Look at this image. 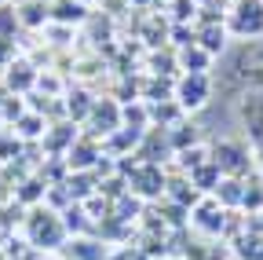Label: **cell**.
I'll list each match as a JSON object with an SVG mask.
<instances>
[{
	"label": "cell",
	"instance_id": "6da1fadb",
	"mask_svg": "<svg viewBox=\"0 0 263 260\" xmlns=\"http://www.w3.org/2000/svg\"><path fill=\"white\" fill-rule=\"evenodd\" d=\"M223 26L238 41H263V0H234Z\"/></svg>",
	"mask_w": 263,
	"mask_h": 260
},
{
	"label": "cell",
	"instance_id": "d4e9b609",
	"mask_svg": "<svg viewBox=\"0 0 263 260\" xmlns=\"http://www.w3.org/2000/svg\"><path fill=\"white\" fill-rule=\"evenodd\" d=\"M176 158H179V165H183V169H186V176H190L194 169H201L205 161H209V150H205V147H190V150H179Z\"/></svg>",
	"mask_w": 263,
	"mask_h": 260
},
{
	"label": "cell",
	"instance_id": "8992f818",
	"mask_svg": "<svg viewBox=\"0 0 263 260\" xmlns=\"http://www.w3.org/2000/svg\"><path fill=\"white\" fill-rule=\"evenodd\" d=\"M99 158H103L99 140L88 136V132H81V136L73 140V147L66 150V165H70V172H91V169L99 165Z\"/></svg>",
	"mask_w": 263,
	"mask_h": 260
},
{
	"label": "cell",
	"instance_id": "4dcf8cb0",
	"mask_svg": "<svg viewBox=\"0 0 263 260\" xmlns=\"http://www.w3.org/2000/svg\"><path fill=\"white\" fill-rule=\"evenodd\" d=\"M0 95H4V92H0Z\"/></svg>",
	"mask_w": 263,
	"mask_h": 260
},
{
	"label": "cell",
	"instance_id": "4316f807",
	"mask_svg": "<svg viewBox=\"0 0 263 260\" xmlns=\"http://www.w3.org/2000/svg\"><path fill=\"white\" fill-rule=\"evenodd\" d=\"M18 29V11L11 4H0V37H15Z\"/></svg>",
	"mask_w": 263,
	"mask_h": 260
},
{
	"label": "cell",
	"instance_id": "4fadbf2b",
	"mask_svg": "<svg viewBox=\"0 0 263 260\" xmlns=\"http://www.w3.org/2000/svg\"><path fill=\"white\" fill-rule=\"evenodd\" d=\"M209 198H216L227 213H230V209H241V202H245V180L223 176V180H219V187H216V194H209Z\"/></svg>",
	"mask_w": 263,
	"mask_h": 260
},
{
	"label": "cell",
	"instance_id": "44dd1931",
	"mask_svg": "<svg viewBox=\"0 0 263 260\" xmlns=\"http://www.w3.org/2000/svg\"><path fill=\"white\" fill-rule=\"evenodd\" d=\"M70 260H106V246L95 242V238L77 235V238L70 242Z\"/></svg>",
	"mask_w": 263,
	"mask_h": 260
},
{
	"label": "cell",
	"instance_id": "30bf717a",
	"mask_svg": "<svg viewBox=\"0 0 263 260\" xmlns=\"http://www.w3.org/2000/svg\"><path fill=\"white\" fill-rule=\"evenodd\" d=\"M37 77H41V74H37V70H33V66H29V62H22V59H15V62H11V66L4 70V88H8V92H15V95H26V92H29L33 84H37Z\"/></svg>",
	"mask_w": 263,
	"mask_h": 260
},
{
	"label": "cell",
	"instance_id": "f1b7e54d",
	"mask_svg": "<svg viewBox=\"0 0 263 260\" xmlns=\"http://www.w3.org/2000/svg\"><path fill=\"white\" fill-rule=\"evenodd\" d=\"M0 128H4V117H0Z\"/></svg>",
	"mask_w": 263,
	"mask_h": 260
},
{
	"label": "cell",
	"instance_id": "e0dca14e",
	"mask_svg": "<svg viewBox=\"0 0 263 260\" xmlns=\"http://www.w3.org/2000/svg\"><path fill=\"white\" fill-rule=\"evenodd\" d=\"M194 33H197V44H201L209 55H219V51L227 48V37H230L223 22H212V26H197Z\"/></svg>",
	"mask_w": 263,
	"mask_h": 260
},
{
	"label": "cell",
	"instance_id": "7402d4cb",
	"mask_svg": "<svg viewBox=\"0 0 263 260\" xmlns=\"http://www.w3.org/2000/svg\"><path fill=\"white\" fill-rule=\"evenodd\" d=\"M245 213H263V176H245Z\"/></svg>",
	"mask_w": 263,
	"mask_h": 260
},
{
	"label": "cell",
	"instance_id": "d6986e66",
	"mask_svg": "<svg viewBox=\"0 0 263 260\" xmlns=\"http://www.w3.org/2000/svg\"><path fill=\"white\" fill-rule=\"evenodd\" d=\"M197 125H190L186 117L179 121V125H172L168 128V143H172V154H179V150H190V147H197Z\"/></svg>",
	"mask_w": 263,
	"mask_h": 260
},
{
	"label": "cell",
	"instance_id": "7c38bea8",
	"mask_svg": "<svg viewBox=\"0 0 263 260\" xmlns=\"http://www.w3.org/2000/svg\"><path fill=\"white\" fill-rule=\"evenodd\" d=\"M91 19V8L77 4V0H51V22L59 26H81Z\"/></svg>",
	"mask_w": 263,
	"mask_h": 260
},
{
	"label": "cell",
	"instance_id": "5b68a950",
	"mask_svg": "<svg viewBox=\"0 0 263 260\" xmlns=\"http://www.w3.org/2000/svg\"><path fill=\"white\" fill-rule=\"evenodd\" d=\"M84 125L91 128L88 136H95V140L114 136L117 128L124 125V121H121V99H95V107H91V114H88Z\"/></svg>",
	"mask_w": 263,
	"mask_h": 260
},
{
	"label": "cell",
	"instance_id": "484cf974",
	"mask_svg": "<svg viewBox=\"0 0 263 260\" xmlns=\"http://www.w3.org/2000/svg\"><path fill=\"white\" fill-rule=\"evenodd\" d=\"M48 194V183H41V180H26L22 187H18V202L22 205H33L37 198H44Z\"/></svg>",
	"mask_w": 263,
	"mask_h": 260
},
{
	"label": "cell",
	"instance_id": "7a4b0ae2",
	"mask_svg": "<svg viewBox=\"0 0 263 260\" xmlns=\"http://www.w3.org/2000/svg\"><path fill=\"white\" fill-rule=\"evenodd\" d=\"M209 158H212V165L223 176H234V180H245V176L256 172V161H252V154H249V147L241 140H219L209 150Z\"/></svg>",
	"mask_w": 263,
	"mask_h": 260
},
{
	"label": "cell",
	"instance_id": "277c9868",
	"mask_svg": "<svg viewBox=\"0 0 263 260\" xmlns=\"http://www.w3.org/2000/svg\"><path fill=\"white\" fill-rule=\"evenodd\" d=\"M209 95H212V77L209 74H179L176 88H172V99L186 110H201L209 103Z\"/></svg>",
	"mask_w": 263,
	"mask_h": 260
},
{
	"label": "cell",
	"instance_id": "603a6c76",
	"mask_svg": "<svg viewBox=\"0 0 263 260\" xmlns=\"http://www.w3.org/2000/svg\"><path fill=\"white\" fill-rule=\"evenodd\" d=\"M238 256L241 260H263V235H252V231L238 235Z\"/></svg>",
	"mask_w": 263,
	"mask_h": 260
},
{
	"label": "cell",
	"instance_id": "8fae6325",
	"mask_svg": "<svg viewBox=\"0 0 263 260\" xmlns=\"http://www.w3.org/2000/svg\"><path fill=\"white\" fill-rule=\"evenodd\" d=\"M15 11H18V26H26V29H41V26L51 22V0H22Z\"/></svg>",
	"mask_w": 263,
	"mask_h": 260
},
{
	"label": "cell",
	"instance_id": "cb8c5ba5",
	"mask_svg": "<svg viewBox=\"0 0 263 260\" xmlns=\"http://www.w3.org/2000/svg\"><path fill=\"white\" fill-rule=\"evenodd\" d=\"M197 15V0H172V26H190Z\"/></svg>",
	"mask_w": 263,
	"mask_h": 260
},
{
	"label": "cell",
	"instance_id": "2e32d148",
	"mask_svg": "<svg viewBox=\"0 0 263 260\" xmlns=\"http://www.w3.org/2000/svg\"><path fill=\"white\" fill-rule=\"evenodd\" d=\"M62 227H66V235H84V231H95V223L88 220V209H84V202H70L62 213Z\"/></svg>",
	"mask_w": 263,
	"mask_h": 260
},
{
	"label": "cell",
	"instance_id": "3957f363",
	"mask_svg": "<svg viewBox=\"0 0 263 260\" xmlns=\"http://www.w3.org/2000/svg\"><path fill=\"white\" fill-rule=\"evenodd\" d=\"M26 231L37 249H59L66 242V227H62V216L55 209H33L26 216Z\"/></svg>",
	"mask_w": 263,
	"mask_h": 260
},
{
	"label": "cell",
	"instance_id": "ac0fdd59",
	"mask_svg": "<svg viewBox=\"0 0 263 260\" xmlns=\"http://www.w3.org/2000/svg\"><path fill=\"white\" fill-rule=\"evenodd\" d=\"M11 132L18 136V140H44V132H48V121L37 114V110H26L18 121H15V128Z\"/></svg>",
	"mask_w": 263,
	"mask_h": 260
},
{
	"label": "cell",
	"instance_id": "9c48e42d",
	"mask_svg": "<svg viewBox=\"0 0 263 260\" xmlns=\"http://www.w3.org/2000/svg\"><path fill=\"white\" fill-rule=\"evenodd\" d=\"M81 132H77V125L73 121H59V125H48V132H44V150L51 154V158H66V150L73 147V140H77Z\"/></svg>",
	"mask_w": 263,
	"mask_h": 260
},
{
	"label": "cell",
	"instance_id": "f546056e",
	"mask_svg": "<svg viewBox=\"0 0 263 260\" xmlns=\"http://www.w3.org/2000/svg\"><path fill=\"white\" fill-rule=\"evenodd\" d=\"M0 4H4V0H0Z\"/></svg>",
	"mask_w": 263,
	"mask_h": 260
},
{
	"label": "cell",
	"instance_id": "52a82bcc",
	"mask_svg": "<svg viewBox=\"0 0 263 260\" xmlns=\"http://www.w3.org/2000/svg\"><path fill=\"white\" fill-rule=\"evenodd\" d=\"M164 187H168V180H164L161 165H146V161H139V165L132 169V176H128V190H136L139 198H157Z\"/></svg>",
	"mask_w": 263,
	"mask_h": 260
},
{
	"label": "cell",
	"instance_id": "ffe728a7",
	"mask_svg": "<svg viewBox=\"0 0 263 260\" xmlns=\"http://www.w3.org/2000/svg\"><path fill=\"white\" fill-rule=\"evenodd\" d=\"M186 180H190V183L197 187V194H216V187H219L223 172H219V169L212 165V158H209L205 165H201V169H194V172H190Z\"/></svg>",
	"mask_w": 263,
	"mask_h": 260
},
{
	"label": "cell",
	"instance_id": "9a60e30c",
	"mask_svg": "<svg viewBox=\"0 0 263 260\" xmlns=\"http://www.w3.org/2000/svg\"><path fill=\"white\" fill-rule=\"evenodd\" d=\"M176 62H179V70H183V74H209L212 55H209L201 44H190V48H183V51L176 55Z\"/></svg>",
	"mask_w": 263,
	"mask_h": 260
},
{
	"label": "cell",
	"instance_id": "5bb4252c",
	"mask_svg": "<svg viewBox=\"0 0 263 260\" xmlns=\"http://www.w3.org/2000/svg\"><path fill=\"white\" fill-rule=\"evenodd\" d=\"M62 107H66V117H70L73 125H84V121H88V114H91V107H95V99H91V92L73 88V92H66Z\"/></svg>",
	"mask_w": 263,
	"mask_h": 260
},
{
	"label": "cell",
	"instance_id": "83f0119b",
	"mask_svg": "<svg viewBox=\"0 0 263 260\" xmlns=\"http://www.w3.org/2000/svg\"><path fill=\"white\" fill-rule=\"evenodd\" d=\"M77 4H84V8H91V4H95V0H77Z\"/></svg>",
	"mask_w": 263,
	"mask_h": 260
},
{
	"label": "cell",
	"instance_id": "ba28073f",
	"mask_svg": "<svg viewBox=\"0 0 263 260\" xmlns=\"http://www.w3.org/2000/svg\"><path fill=\"white\" fill-rule=\"evenodd\" d=\"M190 223L205 235H223V223H227V209L216 198H201L190 209Z\"/></svg>",
	"mask_w": 263,
	"mask_h": 260
}]
</instances>
